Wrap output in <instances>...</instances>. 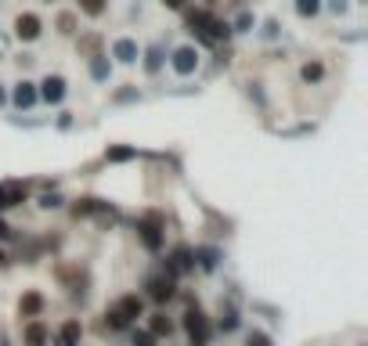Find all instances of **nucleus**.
<instances>
[{
  "instance_id": "1",
  "label": "nucleus",
  "mask_w": 368,
  "mask_h": 346,
  "mask_svg": "<svg viewBox=\"0 0 368 346\" xmlns=\"http://www.w3.org/2000/svg\"><path fill=\"white\" fill-rule=\"evenodd\" d=\"M141 310H145L141 296H119V300L108 307V314H105L108 321H105V325H108V328H123V325L137 321V318H141Z\"/></svg>"
},
{
  "instance_id": "2",
  "label": "nucleus",
  "mask_w": 368,
  "mask_h": 346,
  "mask_svg": "<svg viewBox=\"0 0 368 346\" xmlns=\"http://www.w3.org/2000/svg\"><path fill=\"white\" fill-rule=\"evenodd\" d=\"M184 328H188L191 346H206V343H210V336H213V325H210V318H206L199 307H188V314H184Z\"/></svg>"
},
{
  "instance_id": "3",
  "label": "nucleus",
  "mask_w": 368,
  "mask_h": 346,
  "mask_svg": "<svg viewBox=\"0 0 368 346\" xmlns=\"http://www.w3.org/2000/svg\"><path fill=\"white\" fill-rule=\"evenodd\" d=\"M148 296L155 303H166L170 296H173V278L170 274H155V278H148Z\"/></svg>"
},
{
  "instance_id": "4",
  "label": "nucleus",
  "mask_w": 368,
  "mask_h": 346,
  "mask_svg": "<svg viewBox=\"0 0 368 346\" xmlns=\"http://www.w3.org/2000/svg\"><path fill=\"white\" fill-rule=\"evenodd\" d=\"M22 199H26V184H19V181L0 184V210H4V206H19Z\"/></svg>"
},
{
  "instance_id": "5",
  "label": "nucleus",
  "mask_w": 368,
  "mask_h": 346,
  "mask_svg": "<svg viewBox=\"0 0 368 346\" xmlns=\"http://www.w3.org/2000/svg\"><path fill=\"white\" fill-rule=\"evenodd\" d=\"M14 33H19L22 40H37L40 37V19L37 14H19V19H14Z\"/></svg>"
},
{
  "instance_id": "6",
  "label": "nucleus",
  "mask_w": 368,
  "mask_h": 346,
  "mask_svg": "<svg viewBox=\"0 0 368 346\" xmlns=\"http://www.w3.org/2000/svg\"><path fill=\"white\" fill-rule=\"evenodd\" d=\"M19 314H22V318H40V314H43V296L40 292H26L19 300Z\"/></svg>"
},
{
  "instance_id": "7",
  "label": "nucleus",
  "mask_w": 368,
  "mask_h": 346,
  "mask_svg": "<svg viewBox=\"0 0 368 346\" xmlns=\"http://www.w3.org/2000/svg\"><path fill=\"white\" fill-rule=\"evenodd\" d=\"M61 94H66V80H61V76H47L43 80V98L47 101H61Z\"/></svg>"
},
{
  "instance_id": "8",
  "label": "nucleus",
  "mask_w": 368,
  "mask_h": 346,
  "mask_svg": "<svg viewBox=\"0 0 368 346\" xmlns=\"http://www.w3.org/2000/svg\"><path fill=\"white\" fill-rule=\"evenodd\" d=\"M184 271H191V249H177L170 256V274H184Z\"/></svg>"
},
{
  "instance_id": "9",
  "label": "nucleus",
  "mask_w": 368,
  "mask_h": 346,
  "mask_svg": "<svg viewBox=\"0 0 368 346\" xmlns=\"http://www.w3.org/2000/svg\"><path fill=\"white\" fill-rule=\"evenodd\" d=\"M137 231H141V242H145L148 249H159V245H163V234H159L155 224H141Z\"/></svg>"
},
{
  "instance_id": "10",
  "label": "nucleus",
  "mask_w": 368,
  "mask_h": 346,
  "mask_svg": "<svg viewBox=\"0 0 368 346\" xmlns=\"http://www.w3.org/2000/svg\"><path fill=\"white\" fill-rule=\"evenodd\" d=\"M84 336V328H79V321H66L61 325V346H76V339Z\"/></svg>"
},
{
  "instance_id": "11",
  "label": "nucleus",
  "mask_w": 368,
  "mask_h": 346,
  "mask_svg": "<svg viewBox=\"0 0 368 346\" xmlns=\"http://www.w3.org/2000/svg\"><path fill=\"white\" fill-rule=\"evenodd\" d=\"M116 58H119V61H134V58H137V43H134V40H119V43H116Z\"/></svg>"
},
{
  "instance_id": "12",
  "label": "nucleus",
  "mask_w": 368,
  "mask_h": 346,
  "mask_svg": "<svg viewBox=\"0 0 368 346\" xmlns=\"http://www.w3.org/2000/svg\"><path fill=\"white\" fill-rule=\"evenodd\" d=\"M177 61H173V65H177V72H188L191 65H195V51H188V47H181L177 54H173Z\"/></svg>"
},
{
  "instance_id": "13",
  "label": "nucleus",
  "mask_w": 368,
  "mask_h": 346,
  "mask_svg": "<svg viewBox=\"0 0 368 346\" xmlns=\"http://www.w3.org/2000/svg\"><path fill=\"white\" fill-rule=\"evenodd\" d=\"M43 339H47L43 325H40V321H33V325H29V332H26V343H29V346H43Z\"/></svg>"
},
{
  "instance_id": "14",
  "label": "nucleus",
  "mask_w": 368,
  "mask_h": 346,
  "mask_svg": "<svg viewBox=\"0 0 368 346\" xmlns=\"http://www.w3.org/2000/svg\"><path fill=\"white\" fill-rule=\"evenodd\" d=\"M14 101H19V105H26V108L33 105V101H37V94H33V83H22L19 90H14Z\"/></svg>"
},
{
  "instance_id": "15",
  "label": "nucleus",
  "mask_w": 368,
  "mask_h": 346,
  "mask_svg": "<svg viewBox=\"0 0 368 346\" xmlns=\"http://www.w3.org/2000/svg\"><path fill=\"white\" fill-rule=\"evenodd\" d=\"M238 328V314L228 307V310H220V332H235Z\"/></svg>"
},
{
  "instance_id": "16",
  "label": "nucleus",
  "mask_w": 368,
  "mask_h": 346,
  "mask_svg": "<svg viewBox=\"0 0 368 346\" xmlns=\"http://www.w3.org/2000/svg\"><path fill=\"white\" fill-rule=\"evenodd\" d=\"M173 332V325L163 318V314H155V318H152V336H170Z\"/></svg>"
},
{
  "instance_id": "17",
  "label": "nucleus",
  "mask_w": 368,
  "mask_h": 346,
  "mask_svg": "<svg viewBox=\"0 0 368 346\" xmlns=\"http://www.w3.org/2000/svg\"><path fill=\"white\" fill-rule=\"evenodd\" d=\"M246 346H271V336H264V332H249V336H246Z\"/></svg>"
},
{
  "instance_id": "18",
  "label": "nucleus",
  "mask_w": 368,
  "mask_h": 346,
  "mask_svg": "<svg viewBox=\"0 0 368 346\" xmlns=\"http://www.w3.org/2000/svg\"><path fill=\"white\" fill-rule=\"evenodd\" d=\"M303 80H322V65H318V61H314V65H303Z\"/></svg>"
},
{
  "instance_id": "19",
  "label": "nucleus",
  "mask_w": 368,
  "mask_h": 346,
  "mask_svg": "<svg viewBox=\"0 0 368 346\" xmlns=\"http://www.w3.org/2000/svg\"><path fill=\"white\" fill-rule=\"evenodd\" d=\"M202 267H206V271H210V267H217V253H213V249H202Z\"/></svg>"
},
{
  "instance_id": "20",
  "label": "nucleus",
  "mask_w": 368,
  "mask_h": 346,
  "mask_svg": "<svg viewBox=\"0 0 368 346\" xmlns=\"http://www.w3.org/2000/svg\"><path fill=\"white\" fill-rule=\"evenodd\" d=\"M152 343H155L152 332H134V346H152Z\"/></svg>"
},
{
  "instance_id": "21",
  "label": "nucleus",
  "mask_w": 368,
  "mask_h": 346,
  "mask_svg": "<svg viewBox=\"0 0 368 346\" xmlns=\"http://www.w3.org/2000/svg\"><path fill=\"white\" fill-rule=\"evenodd\" d=\"M300 11L303 14H314L318 11V0H300Z\"/></svg>"
},
{
  "instance_id": "22",
  "label": "nucleus",
  "mask_w": 368,
  "mask_h": 346,
  "mask_svg": "<svg viewBox=\"0 0 368 346\" xmlns=\"http://www.w3.org/2000/svg\"><path fill=\"white\" fill-rule=\"evenodd\" d=\"M108 155H112V159H126V155H134V152L130 148H112Z\"/></svg>"
},
{
  "instance_id": "23",
  "label": "nucleus",
  "mask_w": 368,
  "mask_h": 346,
  "mask_svg": "<svg viewBox=\"0 0 368 346\" xmlns=\"http://www.w3.org/2000/svg\"><path fill=\"white\" fill-rule=\"evenodd\" d=\"M170 4H181V0H170Z\"/></svg>"
}]
</instances>
